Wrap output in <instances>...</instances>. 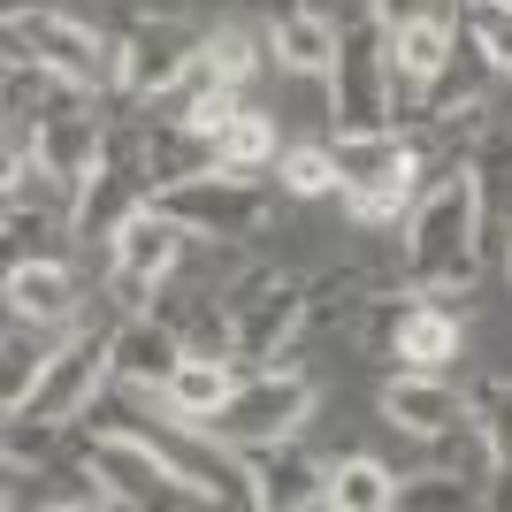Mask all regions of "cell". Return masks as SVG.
<instances>
[{
  "label": "cell",
  "mask_w": 512,
  "mask_h": 512,
  "mask_svg": "<svg viewBox=\"0 0 512 512\" xmlns=\"http://www.w3.org/2000/svg\"><path fill=\"white\" fill-rule=\"evenodd\" d=\"M459 31L474 39V54H482L497 77H512V8H505V0H467Z\"/></svg>",
  "instance_id": "484cf974"
},
{
  "label": "cell",
  "mask_w": 512,
  "mask_h": 512,
  "mask_svg": "<svg viewBox=\"0 0 512 512\" xmlns=\"http://www.w3.org/2000/svg\"><path fill=\"white\" fill-rule=\"evenodd\" d=\"M459 46H467V31H459L451 16H421V23H406V31H390V69H406L413 85H428V77L451 69Z\"/></svg>",
  "instance_id": "d6986e66"
},
{
  "label": "cell",
  "mask_w": 512,
  "mask_h": 512,
  "mask_svg": "<svg viewBox=\"0 0 512 512\" xmlns=\"http://www.w3.org/2000/svg\"><path fill=\"white\" fill-rule=\"evenodd\" d=\"M276 184H283L291 199H321V192H337V184H344V176H337V146H329V138H299V146H283Z\"/></svg>",
  "instance_id": "cb8c5ba5"
},
{
  "label": "cell",
  "mask_w": 512,
  "mask_h": 512,
  "mask_svg": "<svg viewBox=\"0 0 512 512\" xmlns=\"http://www.w3.org/2000/svg\"><path fill=\"white\" fill-rule=\"evenodd\" d=\"M260 62H276V46H268V23H214V39H207V69H214V77L245 85Z\"/></svg>",
  "instance_id": "603a6c76"
},
{
  "label": "cell",
  "mask_w": 512,
  "mask_h": 512,
  "mask_svg": "<svg viewBox=\"0 0 512 512\" xmlns=\"http://www.w3.org/2000/svg\"><path fill=\"white\" fill-rule=\"evenodd\" d=\"M62 237H77V214L46 199H8V253L16 260H62Z\"/></svg>",
  "instance_id": "ffe728a7"
},
{
  "label": "cell",
  "mask_w": 512,
  "mask_h": 512,
  "mask_svg": "<svg viewBox=\"0 0 512 512\" xmlns=\"http://www.w3.org/2000/svg\"><path fill=\"white\" fill-rule=\"evenodd\" d=\"M207 169H222V130H199V123H184V115H153L146 123L153 192H169V184H184V176H207Z\"/></svg>",
  "instance_id": "9a60e30c"
},
{
  "label": "cell",
  "mask_w": 512,
  "mask_h": 512,
  "mask_svg": "<svg viewBox=\"0 0 512 512\" xmlns=\"http://www.w3.org/2000/svg\"><path fill=\"white\" fill-rule=\"evenodd\" d=\"M153 199V176H146V123L138 130H107V153L100 169L85 176V192H77V245H92V237H115L130 222V214Z\"/></svg>",
  "instance_id": "ba28073f"
},
{
  "label": "cell",
  "mask_w": 512,
  "mask_h": 512,
  "mask_svg": "<svg viewBox=\"0 0 512 512\" xmlns=\"http://www.w3.org/2000/svg\"><path fill=\"white\" fill-rule=\"evenodd\" d=\"M123 321V314H115ZM115 321H100V329H77L69 344H54V360H46V375L31 383V398L8 413H39V421H85L92 398H100L107 383H115Z\"/></svg>",
  "instance_id": "8992f818"
},
{
  "label": "cell",
  "mask_w": 512,
  "mask_h": 512,
  "mask_svg": "<svg viewBox=\"0 0 512 512\" xmlns=\"http://www.w3.org/2000/svg\"><path fill=\"white\" fill-rule=\"evenodd\" d=\"M314 375L306 367H260L245 383L230 390V406L214 413V436H230V444H268V436H299V421L314 413Z\"/></svg>",
  "instance_id": "9c48e42d"
},
{
  "label": "cell",
  "mask_w": 512,
  "mask_h": 512,
  "mask_svg": "<svg viewBox=\"0 0 512 512\" xmlns=\"http://www.w3.org/2000/svg\"><path fill=\"white\" fill-rule=\"evenodd\" d=\"M367 16L383 23V31H406L421 16H444V0H367Z\"/></svg>",
  "instance_id": "f1b7e54d"
},
{
  "label": "cell",
  "mask_w": 512,
  "mask_h": 512,
  "mask_svg": "<svg viewBox=\"0 0 512 512\" xmlns=\"http://www.w3.org/2000/svg\"><path fill=\"white\" fill-rule=\"evenodd\" d=\"M184 352H192V337H184L161 306H138V314L115 321V383H123L130 398H161Z\"/></svg>",
  "instance_id": "8fae6325"
},
{
  "label": "cell",
  "mask_w": 512,
  "mask_h": 512,
  "mask_svg": "<svg viewBox=\"0 0 512 512\" xmlns=\"http://www.w3.org/2000/svg\"><path fill=\"white\" fill-rule=\"evenodd\" d=\"M306 299H314V276H299V268H276V260L237 268V276L222 283V306H230V352H237V360H268L291 329H306Z\"/></svg>",
  "instance_id": "277c9868"
},
{
  "label": "cell",
  "mask_w": 512,
  "mask_h": 512,
  "mask_svg": "<svg viewBox=\"0 0 512 512\" xmlns=\"http://www.w3.org/2000/svg\"><path fill=\"white\" fill-rule=\"evenodd\" d=\"M459 352H467V321H459V306H451V299H413L390 367H428V375H451V360H459Z\"/></svg>",
  "instance_id": "e0dca14e"
},
{
  "label": "cell",
  "mask_w": 512,
  "mask_h": 512,
  "mask_svg": "<svg viewBox=\"0 0 512 512\" xmlns=\"http://www.w3.org/2000/svg\"><path fill=\"white\" fill-rule=\"evenodd\" d=\"M474 406L467 390L451 383V375H428V367H398L383 383V428H398V436H451V428H467Z\"/></svg>",
  "instance_id": "7c38bea8"
},
{
  "label": "cell",
  "mask_w": 512,
  "mask_h": 512,
  "mask_svg": "<svg viewBox=\"0 0 512 512\" xmlns=\"http://www.w3.org/2000/svg\"><path fill=\"white\" fill-rule=\"evenodd\" d=\"M505 8H512V0H505Z\"/></svg>",
  "instance_id": "4dcf8cb0"
},
{
  "label": "cell",
  "mask_w": 512,
  "mask_h": 512,
  "mask_svg": "<svg viewBox=\"0 0 512 512\" xmlns=\"http://www.w3.org/2000/svg\"><path fill=\"white\" fill-rule=\"evenodd\" d=\"M398 283L421 299H467L482 283V199L467 153L436 184H421L413 214L398 222Z\"/></svg>",
  "instance_id": "6da1fadb"
},
{
  "label": "cell",
  "mask_w": 512,
  "mask_h": 512,
  "mask_svg": "<svg viewBox=\"0 0 512 512\" xmlns=\"http://www.w3.org/2000/svg\"><path fill=\"white\" fill-rule=\"evenodd\" d=\"M245 467H253V497L268 512L291 505H329V467L314 451H299V436H268V444H245Z\"/></svg>",
  "instance_id": "4fadbf2b"
},
{
  "label": "cell",
  "mask_w": 512,
  "mask_h": 512,
  "mask_svg": "<svg viewBox=\"0 0 512 512\" xmlns=\"http://www.w3.org/2000/svg\"><path fill=\"white\" fill-rule=\"evenodd\" d=\"M329 505L337 512H390L398 505V467L367 459V451L337 459V467H329Z\"/></svg>",
  "instance_id": "44dd1931"
},
{
  "label": "cell",
  "mask_w": 512,
  "mask_h": 512,
  "mask_svg": "<svg viewBox=\"0 0 512 512\" xmlns=\"http://www.w3.org/2000/svg\"><path fill=\"white\" fill-rule=\"evenodd\" d=\"M8 46H23V54H39V62L69 69V77H85V85H100L107 69H115V39H100L85 16H69V8H8Z\"/></svg>",
  "instance_id": "30bf717a"
},
{
  "label": "cell",
  "mask_w": 512,
  "mask_h": 512,
  "mask_svg": "<svg viewBox=\"0 0 512 512\" xmlns=\"http://www.w3.org/2000/svg\"><path fill=\"white\" fill-rule=\"evenodd\" d=\"M153 207L176 214L192 237H207V245H230V237H253L260 222H268V184L245 169H207V176H184V184H169V192H153Z\"/></svg>",
  "instance_id": "5b68a950"
},
{
  "label": "cell",
  "mask_w": 512,
  "mask_h": 512,
  "mask_svg": "<svg viewBox=\"0 0 512 512\" xmlns=\"http://www.w3.org/2000/svg\"><path fill=\"white\" fill-rule=\"evenodd\" d=\"M77 459L115 490V505H138V512H153V505H199V497H207L192 474L169 459V444H161L153 428H92Z\"/></svg>",
  "instance_id": "3957f363"
},
{
  "label": "cell",
  "mask_w": 512,
  "mask_h": 512,
  "mask_svg": "<svg viewBox=\"0 0 512 512\" xmlns=\"http://www.w3.org/2000/svg\"><path fill=\"white\" fill-rule=\"evenodd\" d=\"M505 268H512V253H505Z\"/></svg>",
  "instance_id": "f546056e"
},
{
  "label": "cell",
  "mask_w": 512,
  "mask_h": 512,
  "mask_svg": "<svg viewBox=\"0 0 512 512\" xmlns=\"http://www.w3.org/2000/svg\"><path fill=\"white\" fill-rule=\"evenodd\" d=\"M46 360H54V344L23 337V321H16V329H8V375H0V398H8V406H23V398H31V383L46 375Z\"/></svg>",
  "instance_id": "83f0119b"
},
{
  "label": "cell",
  "mask_w": 512,
  "mask_h": 512,
  "mask_svg": "<svg viewBox=\"0 0 512 512\" xmlns=\"http://www.w3.org/2000/svg\"><path fill=\"white\" fill-rule=\"evenodd\" d=\"M474 406V436L490 444V467H512V375H482L467 390Z\"/></svg>",
  "instance_id": "d4e9b609"
},
{
  "label": "cell",
  "mask_w": 512,
  "mask_h": 512,
  "mask_svg": "<svg viewBox=\"0 0 512 512\" xmlns=\"http://www.w3.org/2000/svg\"><path fill=\"white\" fill-rule=\"evenodd\" d=\"M276 161H283V146H276V115H268V107H237L230 123H222V169L268 176Z\"/></svg>",
  "instance_id": "7402d4cb"
},
{
  "label": "cell",
  "mask_w": 512,
  "mask_h": 512,
  "mask_svg": "<svg viewBox=\"0 0 512 512\" xmlns=\"http://www.w3.org/2000/svg\"><path fill=\"white\" fill-rule=\"evenodd\" d=\"M329 115L337 130H383L390 123V31L375 16L344 23L329 62Z\"/></svg>",
  "instance_id": "52a82bcc"
},
{
  "label": "cell",
  "mask_w": 512,
  "mask_h": 512,
  "mask_svg": "<svg viewBox=\"0 0 512 512\" xmlns=\"http://www.w3.org/2000/svg\"><path fill=\"white\" fill-rule=\"evenodd\" d=\"M245 383V375H237L230 367V352H184V360H176V375H169V390H161V406L169 413H184V421H214V413L230 406V390Z\"/></svg>",
  "instance_id": "ac0fdd59"
},
{
  "label": "cell",
  "mask_w": 512,
  "mask_h": 512,
  "mask_svg": "<svg viewBox=\"0 0 512 512\" xmlns=\"http://www.w3.org/2000/svg\"><path fill=\"white\" fill-rule=\"evenodd\" d=\"M77 276L69 260H8V321L23 329H54V321L77 314Z\"/></svg>",
  "instance_id": "2e32d148"
},
{
  "label": "cell",
  "mask_w": 512,
  "mask_h": 512,
  "mask_svg": "<svg viewBox=\"0 0 512 512\" xmlns=\"http://www.w3.org/2000/svg\"><path fill=\"white\" fill-rule=\"evenodd\" d=\"M69 428L62 421H39V413H8V467H54V451H62Z\"/></svg>",
  "instance_id": "4316f807"
},
{
  "label": "cell",
  "mask_w": 512,
  "mask_h": 512,
  "mask_svg": "<svg viewBox=\"0 0 512 512\" xmlns=\"http://www.w3.org/2000/svg\"><path fill=\"white\" fill-rule=\"evenodd\" d=\"M207 23L199 16H176V8H161V16H138L115 39V69H107V85H115V100L123 107H153L169 100L184 77H192L199 62H207Z\"/></svg>",
  "instance_id": "7a4b0ae2"
},
{
  "label": "cell",
  "mask_w": 512,
  "mask_h": 512,
  "mask_svg": "<svg viewBox=\"0 0 512 512\" xmlns=\"http://www.w3.org/2000/svg\"><path fill=\"white\" fill-rule=\"evenodd\" d=\"M268 46H276V69H291V77H329V62H337V39L344 23H329L314 8V0H268Z\"/></svg>",
  "instance_id": "5bb4252c"
}]
</instances>
